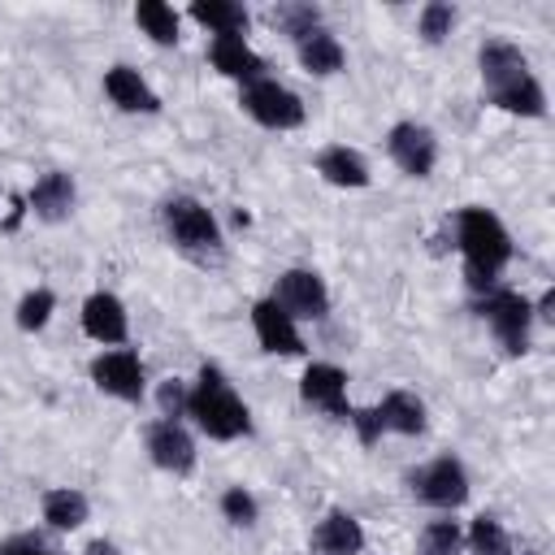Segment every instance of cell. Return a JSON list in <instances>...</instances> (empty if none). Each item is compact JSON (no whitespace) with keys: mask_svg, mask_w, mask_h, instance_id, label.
Masks as SVG:
<instances>
[{"mask_svg":"<svg viewBox=\"0 0 555 555\" xmlns=\"http://www.w3.org/2000/svg\"><path fill=\"white\" fill-rule=\"evenodd\" d=\"M455 238H460V251H464V278H468V286L481 291V295L499 291V273L512 260V238H507L503 221L490 208L468 204L455 217Z\"/></svg>","mask_w":555,"mask_h":555,"instance_id":"obj_1","label":"cell"},{"mask_svg":"<svg viewBox=\"0 0 555 555\" xmlns=\"http://www.w3.org/2000/svg\"><path fill=\"white\" fill-rule=\"evenodd\" d=\"M186 416H195V425L217 438V442H234L251 429V416H247V403L234 395V386L225 382V373L217 364H204L191 395H186Z\"/></svg>","mask_w":555,"mask_h":555,"instance_id":"obj_2","label":"cell"},{"mask_svg":"<svg viewBox=\"0 0 555 555\" xmlns=\"http://www.w3.org/2000/svg\"><path fill=\"white\" fill-rule=\"evenodd\" d=\"M165 230H169V238H173L186 256L221 251V225H217V217H212L199 199H191V195H173V199L165 204Z\"/></svg>","mask_w":555,"mask_h":555,"instance_id":"obj_3","label":"cell"},{"mask_svg":"<svg viewBox=\"0 0 555 555\" xmlns=\"http://www.w3.org/2000/svg\"><path fill=\"white\" fill-rule=\"evenodd\" d=\"M481 317L494 330V338L503 343L507 356L529 351V325H533V304L516 291H490L481 299Z\"/></svg>","mask_w":555,"mask_h":555,"instance_id":"obj_4","label":"cell"},{"mask_svg":"<svg viewBox=\"0 0 555 555\" xmlns=\"http://www.w3.org/2000/svg\"><path fill=\"white\" fill-rule=\"evenodd\" d=\"M243 108H247V117H256L269 130H295V126H304V100L291 87H282L278 78L247 82L243 87Z\"/></svg>","mask_w":555,"mask_h":555,"instance_id":"obj_5","label":"cell"},{"mask_svg":"<svg viewBox=\"0 0 555 555\" xmlns=\"http://www.w3.org/2000/svg\"><path fill=\"white\" fill-rule=\"evenodd\" d=\"M291 321H321L330 312V291L321 282V273L312 269H286L269 295Z\"/></svg>","mask_w":555,"mask_h":555,"instance_id":"obj_6","label":"cell"},{"mask_svg":"<svg viewBox=\"0 0 555 555\" xmlns=\"http://www.w3.org/2000/svg\"><path fill=\"white\" fill-rule=\"evenodd\" d=\"M412 490L429 507H460L468 499V473L455 455H438L434 464L412 473Z\"/></svg>","mask_w":555,"mask_h":555,"instance_id":"obj_7","label":"cell"},{"mask_svg":"<svg viewBox=\"0 0 555 555\" xmlns=\"http://www.w3.org/2000/svg\"><path fill=\"white\" fill-rule=\"evenodd\" d=\"M386 152H390V160H395L403 173L429 178V169H434V160H438V139H434V130L421 126V121H395L390 134H386Z\"/></svg>","mask_w":555,"mask_h":555,"instance_id":"obj_8","label":"cell"},{"mask_svg":"<svg viewBox=\"0 0 555 555\" xmlns=\"http://www.w3.org/2000/svg\"><path fill=\"white\" fill-rule=\"evenodd\" d=\"M91 382L113 395V399H126V403H139L143 399V364L134 351H104L91 360Z\"/></svg>","mask_w":555,"mask_h":555,"instance_id":"obj_9","label":"cell"},{"mask_svg":"<svg viewBox=\"0 0 555 555\" xmlns=\"http://www.w3.org/2000/svg\"><path fill=\"white\" fill-rule=\"evenodd\" d=\"M299 395L312 408H325L338 421H351V403H347V373L338 364H308L299 377Z\"/></svg>","mask_w":555,"mask_h":555,"instance_id":"obj_10","label":"cell"},{"mask_svg":"<svg viewBox=\"0 0 555 555\" xmlns=\"http://www.w3.org/2000/svg\"><path fill=\"white\" fill-rule=\"evenodd\" d=\"M251 330H256L260 347L273 351V356H304V338H299L295 321L273 299H256L251 304Z\"/></svg>","mask_w":555,"mask_h":555,"instance_id":"obj_11","label":"cell"},{"mask_svg":"<svg viewBox=\"0 0 555 555\" xmlns=\"http://www.w3.org/2000/svg\"><path fill=\"white\" fill-rule=\"evenodd\" d=\"M147 455L165 473H191L195 468V442L178 421H156L147 429Z\"/></svg>","mask_w":555,"mask_h":555,"instance_id":"obj_12","label":"cell"},{"mask_svg":"<svg viewBox=\"0 0 555 555\" xmlns=\"http://www.w3.org/2000/svg\"><path fill=\"white\" fill-rule=\"evenodd\" d=\"M82 330H87V338H95V343H104V347L126 343L130 321H126L121 299H117V295H108V291L87 295V304H82Z\"/></svg>","mask_w":555,"mask_h":555,"instance_id":"obj_13","label":"cell"},{"mask_svg":"<svg viewBox=\"0 0 555 555\" xmlns=\"http://www.w3.org/2000/svg\"><path fill=\"white\" fill-rule=\"evenodd\" d=\"M477 65H481V82H486V91H503V87H512V82H520V78L529 74L525 52H520L516 43H503V39L481 43Z\"/></svg>","mask_w":555,"mask_h":555,"instance_id":"obj_14","label":"cell"},{"mask_svg":"<svg viewBox=\"0 0 555 555\" xmlns=\"http://www.w3.org/2000/svg\"><path fill=\"white\" fill-rule=\"evenodd\" d=\"M208 56H212V65H217L225 78H234V82H243V87L264 78V61L247 48L243 35H217L212 48H208Z\"/></svg>","mask_w":555,"mask_h":555,"instance_id":"obj_15","label":"cell"},{"mask_svg":"<svg viewBox=\"0 0 555 555\" xmlns=\"http://www.w3.org/2000/svg\"><path fill=\"white\" fill-rule=\"evenodd\" d=\"M26 204H30V212H35L39 221H65V217L74 212V178H69L65 169L43 173V178L30 186Z\"/></svg>","mask_w":555,"mask_h":555,"instance_id":"obj_16","label":"cell"},{"mask_svg":"<svg viewBox=\"0 0 555 555\" xmlns=\"http://www.w3.org/2000/svg\"><path fill=\"white\" fill-rule=\"evenodd\" d=\"M312 546H317L321 555H360V551H364V529H360V520H356L351 512L334 507V512H325V520L312 529Z\"/></svg>","mask_w":555,"mask_h":555,"instance_id":"obj_17","label":"cell"},{"mask_svg":"<svg viewBox=\"0 0 555 555\" xmlns=\"http://www.w3.org/2000/svg\"><path fill=\"white\" fill-rule=\"evenodd\" d=\"M104 95H108L117 108H126V113H156V108H160L156 91H152V87L139 78V69H130V65L104 69Z\"/></svg>","mask_w":555,"mask_h":555,"instance_id":"obj_18","label":"cell"},{"mask_svg":"<svg viewBox=\"0 0 555 555\" xmlns=\"http://www.w3.org/2000/svg\"><path fill=\"white\" fill-rule=\"evenodd\" d=\"M299 65L308 69V74H317V78H330V74H338L343 69V43L330 35V30H312V35H304L299 43Z\"/></svg>","mask_w":555,"mask_h":555,"instance_id":"obj_19","label":"cell"},{"mask_svg":"<svg viewBox=\"0 0 555 555\" xmlns=\"http://www.w3.org/2000/svg\"><path fill=\"white\" fill-rule=\"evenodd\" d=\"M317 173L325 178V182H334V186H369V165H364V156L360 152H351V147H325L321 156H317Z\"/></svg>","mask_w":555,"mask_h":555,"instance_id":"obj_20","label":"cell"},{"mask_svg":"<svg viewBox=\"0 0 555 555\" xmlns=\"http://www.w3.org/2000/svg\"><path fill=\"white\" fill-rule=\"evenodd\" d=\"M377 421H382V429H395V434H421L425 429V403L408 390H390L377 403Z\"/></svg>","mask_w":555,"mask_h":555,"instance_id":"obj_21","label":"cell"},{"mask_svg":"<svg viewBox=\"0 0 555 555\" xmlns=\"http://www.w3.org/2000/svg\"><path fill=\"white\" fill-rule=\"evenodd\" d=\"M191 17H195L199 26H208L212 39H217V35H243L247 22H251L247 9L234 4V0H195V4H191Z\"/></svg>","mask_w":555,"mask_h":555,"instance_id":"obj_22","label":"cell"},{"mask_svg":"<svg viewBox=\"0 0 555 555\" xmlns=\"http://www.w3.org/2000/svg\"><path fill=\"white\" fill-rule=\"evenodd\" d=\"M490 104L503 108V113H520V117H542L546 113V91L533 74H525L520 82L503 87V91H490Z\"/></svg>","mask_w":555,"mask_h":555,"instance_id":"obj_23","label":"cell"},{"mask_svg":"<svg viewBox=\"0 0 555 555\" xmlns=\"http://www.w3.org/2000/svg\"><path fill=\"white\" fill-rule=\"evenodd\" d=\"M43 520L52 529H78L87 520V494L74 486H56L43 494Z\"/></svg>","mask_w":555,"mask_h":555,"instance_id":"obj_24","label":"cell"},{"mask_svg":"<svg viewBox=\"0 0 555 555\" xmlns=\"http://www.w3.org/2000/svg\"><path fill=\"white\" fill-rule=\"evenodd\" d=\"M134 22L143 26V35H152V43H178V13L165 0H139L134 4Z\"/></svg>","mask_w":555,"mask_h":555,"instance_id":"obj_25","label":"cell"},{"mask_svg":"<svg viewBox=\"0 0 555 555\" xmlns=\"http://www.w3.org/2000/svg\"><path fill=\"white\" fill-rule=\"evenodd\" d=\"M464 542H468L473 555H507L512 551V542H507V533H503V525L494 516H477L468 525V538Z\"/></svg>","mask_w":555,"mask_h":555,"instance_id":"obj_26","label":"cell"},{"mask_svg":"<svg viewBox=\"0 0 555 555\" xmlns=\"http://www.w3.org/2000/svg\"><path fill=\"white\" fill-rule=\"evenodd\" d=\"M460 546H464V533L455 520H429L416 542L421 555H460Z\"/></svg>","mask_w":555,"mask_h":555,"instance_id":"obj_27","label":"cell"},{"mask_svg":"<svg viewBox=\"0 0 555 555\" xmlns=\"http://www.w3.org/2000/svg\"><path fill=\"white\" fill-rule=\"evenodd\" d=\"M269 22L282 30V35H291L295 43L304 39V35H312L317 30V22H321V13L312 9V4H278L273 13H269Z\"/></svg>","mask_w":555,"mask_h":555,"instance_id":"obj_28","label":"cell"},{"mask_svg":"<svg viewBox=\"0 0 555 555\" xmlns=\"http://www.w3.org/2000/svg\"><path fill=\"white\" fill-rule=\"evenodd\" d=\"M52 308H56V295H52L48 286H39V291L22 295V304H17V325H22L26 334H30V330H43L48 317H52Z\"/></svg>","mask_w":555,"mask_h":555,"instance_id":"obj_29","label":"cell"},{"mask_svg":"<svg viewBox=\"0 0 555 555\" xmlns=\"http://www.w3.org/2000/svg\"><path fill=\"white\" fill-rule=\"evenodd\" d=\"M451 26H455V9H451V4H442V0H429V4L421 9V22H416V30H421V39H425V43H442V39L451 35Z\"/></svg>","mask_w":555,"mask_h":555,"instance_id":"obj_30","label":"cell"},{"mask_svg":"<svg viewBox=\"0 0 555 555\" xmlns=\"http://www.w3.org/2000/svg\"><path fill=\"white\" fill-rule=\"evenodd\" d=\"M221 516L230 520V525H238V529H247V525H256V516H260V507H256V499L243 490V486H230L225 494H221Z\"/></svg>","mask_w":555,"mask_h":555,"instance_id":"obj_31","label":"cell"},{"mask_svg":"<svg viewBox=\"0 0 555 555\" xmlns=\"http://www.w3.org/2000/svg\"><path fill=\"white\" fill-rule=\"evenodd\" d=\"M186 395H191V386H186L182 377H165L160 390H156V399H160V416H165V421H178V416L186 412Z\"/></svg>","mask_w":555,"mask_h":555,"instance_id":"obj_32","label":"cell"},{"mask_svg":"<svg viewBox=\"0 0 555 555\" xmlns=\"http://www.w3.org/2000/svg\"><path fill=\"white\" fill-rule=\"evenodd\" d=\"M0 555H61V551H52L48 542H39L35 533H17V538H4L0 542Z\"/></svg>","mask_w":555,"mask_h":555,"instance_id":"obj_33","label":"cell"},{"mask_svg":"<svg viewBox=\"0 0 555 555\" xmlns=\"http://www.w3.org/2000/svg\"><path fill=\"white\" fill-rule=\"evenodd\" d=\"M351 425H356V434H360V442H364V447H373V442H377V434H382V421H377V408H364V412H351Z\"/></svg>","mask_w":555,"mask_h":555,"instance_id":"obj_34","label":"cell"},{"mask_svg":"<svg viewBox=\"0 0 555 555\" xmlns=\"http://www.w3.org/2000/svg\"><path fill=\"white\" fill-rule=\"evenodd\" d=\"M533 317H542V321H555V291H542V299H538Z\"/></svg>","mask_w":555,"mask_h":555,"instance_id":"obj_35","label":"cell"},{"mask_svg":"<svg viewBox=\"0 0 555 555\" xmlns=\"http://www.w3.org/2000/svg\"><path fill=\"white\" fill-rule=\"evenodd\" d=\"M87 555H121V551H117L113 542H104V538H95V542L87 546Z\"/></svg>","mask_w":555,"mask_h":555,"instance_id":"obj_36","label":"cell"}]
</instances>
